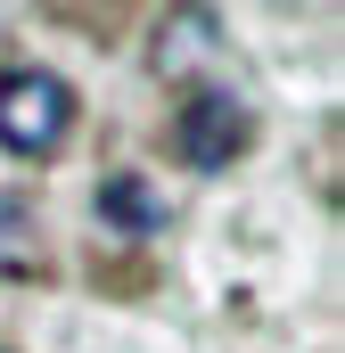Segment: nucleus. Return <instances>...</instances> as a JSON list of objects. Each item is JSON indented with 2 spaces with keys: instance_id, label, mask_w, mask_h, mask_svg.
I'll return each mask as SVG.
<instances>
[{
  "instance_id": "20e7f679",
  "label": "nucleus",
  "mask_w": 345,
  "mask_h": 353,
  "mask_svg": "<svg viewBox=\"0 0 345 353\" xmlns=\"http://www.w3.org/2000/svg\"><path fill=\"white\" fill-rule=\"evenodd\" d=\"M214 50H222V17L214 8H181V17H165V33H157V74H189Z\"/></svg>"
},
{
  "instance_id": "39448f33",
  "label": "nucleus",
  "mask_w": 345,
  "mask_h": 353,
  "mask_svg": "<svg viewBox=\"0 0 345 353\" xmlns=\"http://www.w3.org/2000/svg\"><path fill=\"white\" fill-rule=\"evenodd\" d=\"M0 271H41V239H33V197H0Z\"/></svg>"
},
{
  "instance_id": "f03ea898",
  "label": "nucleus",
  "mask_w": 345,
  "mask_h": 353,
  "mask_svg": "<svg viewBox=\"0 0 345 353\" xmlns=\"http://www.w3.org/2000/svg\"><path fill=\"white\" fill-rule=\"evenodd\" d=\"M247 140H255V107H247L230 83L189 90V99H181V115H172V148H181V165H197V173L239 165V157H247Z\"/></svg>"
},
{
  "instance_id": "f257e3e1",
  "label": "nucleus",
  "mask_w": 345,
  "mask_h": 353,
  "mask_svg": "<svg viewBox=\"0 0 345 353\" xmlns=\"http://www.w3.org/2000/svg\"><path fill=\"white\" fill-rule=\"evenodd\" d=\"M75 132V83L50 66H8L0 74V148L8 157H50Z\"/></svg>"
},
{
  "instance_id": "7ed1b4c3",
  "label": "nucleus",
  "mask_w": 345,
  "mask_h": 353,
  "mask_svg": "<svg viewBox=\"0 0 345 353\" xmlns=\"http://www.w3.org/2000/svg\"><path fill=\"white\" fill-rule=\"evenodd\" d=\"M90 205H99V222H107V230H124V239H157V230H172V205H165L140 173H107Z\"/></svg>"
}]
</instances>
